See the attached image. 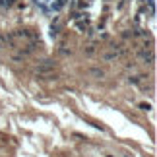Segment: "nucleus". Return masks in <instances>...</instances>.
I'll return each instance as SVG.
<instances>
[{"label":"nucleus","mask_w":157,"mask_h":157,"mask_svg":"<svg viewBox=\"0 0 157 157\" xmlns=\"http://www.w3.org/2000/svg\"><path fill=\"white\" fill-rule=\"evenodd\" d=\"M31 2L37 6L41 12H45V14L51 16V14H58V12L68 4V0H31Z\"/></svg>","instance_id":"f257e3e1"}]
</instances>
